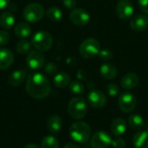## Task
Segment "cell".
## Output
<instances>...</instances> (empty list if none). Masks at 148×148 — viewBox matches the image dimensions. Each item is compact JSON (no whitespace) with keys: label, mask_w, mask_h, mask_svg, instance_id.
Instances as JSON below:
<instances>
[{"label":"cell","mask_w":148,"mask_h":148,"mask_svg":"<svg viewBox=\"0 0 148 148\" xmlns=\"http://www.w3.org/2000/svg\"><path fill=\"white\" fill-rule=\"evenodd\" d=\"M27 94L34 99H44L50 92V83L48 78L41 73H32L27 78Z\"/></svg>","instance_id":"1"},{"label":"cell","mask_w":148,"mask_h":148,"mask_svg":"<svg viewBox=\"0 0 148 148\" xmlns=\"http://www.w3.org/2000/svg\"><path fill=\"white\" fill-rule=\"evenodd\" d=\"M70 138L79 144L87 143L91 136V129L88 124L84 121H76L69 128Z\"/></svg>","instance_id":"2"},{"label":"cell","mask_w":148,"mask_h":148,"mask_svg":"<svg viewBox=\"0 0 148 148\" xmlns=\"http://www.w3.org/2000/svg\"><path fill=\"white\" fill-rule=\"evenodd\" d=\"M68 112L70 117L75 120H81L86 116L88 112V104L84 98L75 97L68 104Z\"/></svg>","instance_id":"3"},{"label":"cell","mask_w":148,"mask_h":148,"mask_svg":"<svg viewBox=\"0 0 148 148\" xmlns=\"http://www.w3.org/2000/svg\"><path fill=\"white\" fill-rule=\"evenodd\" d=\"M31 44L38 51H48L51 49L53 44L52 36L47 31H37L31 38Z\"/></svg>","instance_id":"4"},{"label":"cell","mask_w":148,"mask_h":148,"mask_svg":"<svg viewBox=\"0 0 148 148\" xmlns=\"http://www.w3.org/2000/svg\"><path fill=\"white\" fill-rule=\"evenodd\" d=\"M101 50V46L99 42L95 38H87L85 39L79 47L80 55L85 59H91L98 56Z\"/></svg>","instance_id":"5"},{"label":"cell","mask_w":148,"mask_h":148,"mask_svg":"<svg viewBox=\"0 0 148 148\" xmlns=\"http://www.w3.org/2000/svg\"><path fill=\"white\" fill-rule=\"evenodd\" d=\"M44 15L43 6L37 3H31L25 6L23 11V16L29 23H36L40 21Z\"/></svg>","instance_id":"6"},{"label":"cell","mask_w":148,"mask_h":148,"mask_svg":"<svg viewBox=\"0 0 148 148\" xmlns=\"http://www.w3.org/2000/svg\"><path fill=\"white\" fill-rule=\"evenodd\" d=\"M120 109L124 113H131L134 110L137 105L136 97L130 92L122 93L119 96L118 101Z\"/></svg>","instance_id":"7"},{"label":"cell","mask_w":148,"mask_h":148,"mask_svg":"<svg viewBox=\"0 0 148 148\" xmlns=\"http://www.w3.org/2000/svg\"><path fill=\"white\" fill-rule=\"evenodd\" d=\"M112 143L110 135L104 132L99 131L90 138V146L92 148H108Z\"/></svg>","instance_id":"8"},{"label":"cell","mask_w":148,"mask_h":148,"mask_svg":"<svg viewBox=\"0 0 148 148\" xmlns=\"http://www.w3.org/2000/svg\"><path fill=\"white\" fill-rule=\"evenodd\" d=\"M45 58L41 51L34 50L28 54L26 57V63L32 70H39L44 66Z\"/></svg>","instance_id":"9"},{"label":"cell","mask_w":148,"mask_h":148,"mask_svg":"<svg viewBox=\"0 0 148 148\" xmlns=\"http://www.w3.org/2000/svg\"><path fill=\"white\" fill-rule=\"evenodd\" d=\"M134 9L133 3L128 0H121L116 6V14L121 20H128L132 17Z\"/></svg>","instance_id":"10"},{"label":"cell","mask_w":148,"mask_h":148,"mask_svg":"<svg viewBox=\"0 0 148 148\" xmlns=\"http://www.w3.org/2000/svg\"><path fill=\"white\" fill-rule=\"evenodd\" d=\"M70 21L77 26H85L90 20V16L88 11L83 9H74L69 15Z\"/></svg>","instance_id":"11"},{"label":"cell","mask_w":148,"mask_h":148,"mask_svg":"<svg viewBox=\"0 0 148 148\" xmlns=\"http://www.w3.org/2000/svg\"><path fill=\"white\" fill-rule=\"evenodd\" d=\"M88 101L89 105L94 108H101L107 103V98L103 92L93 89L88 95Z\"/></svg>","instance_id":"12"},{"label":"cell","mask_w":148,"mask_h":148,"mask_svg":"<svg viewBox=\"0 0 148 148\" xmlns=\"http://www.w3.org/2000/svg\"><path fill=\"white\" fill-rule=\"evenodd\" d=\"M13 52L6 48L0 49V70H4L10 68L14 62Z\"/></svg>","instance_id":"13"},{"label":"cell","mask_w":148,"mask_h":148,"mask_svg":"<svg viewBox=\"0 0 148 148\" xmlns=\"http://www.w3.org/2000/svg\"><path fill=\"white\" fill-rule=\"evenodd\" d=\"M130 26L135 31L146 30L148 27V17L146 15L138 14L131 19Z\"/></svg>","instance_id":"14"},{"label":"cell","mask_w":148,"mask_h":148,"mask_svg":"<svg viewBox=\"0 0 148 148\" xmlns=\"http://www.w3.org/2000/svg\"><path fill=\"white\" fill-rule=\"evenodd\" d=\"M138 83H139V77L134 73H128L125 75L121 80V85L126 90H131L136 88Z\"/></svg>","instance_id":"15"},{"label":"cell","mask_w":148,"mask_h":148,"mask_svg":"<svg viewBox=\"0 0 148 148\" xmlns=\"http://www.w3.org/2000/svg\"><path fill=\"white\" fill-rule=\"evenodd\" d=\"M111 133L115 137H120L123 134H125L127 130V122L122 118H118L114 120L110 126Z\"/></svg>","instance_id":"16"},{"label":"cell","mask_w":148,"mask_h":148,"mask_svg":"<svg viewBox=\"0 0 148 148\" xmlns=\"http://www.w3.org/2000/svg\"><path fill=\"white\" fill-rule=\"evenodd\" d=\"M27 73L24 70H16L9 75L8 83L11 87H18L24 82Z\"/></svg>","instance_id":"17"},{"label":"cell","mask_w":148,"mask_h":148,"mask_svg":"<svg viewBox=\"0 0 148 148\" xmlns=\"http://www.w3.org/2000/svg\"><path fill=\"white\" fill-rule=\"evenodd\" d=\"M101 75L107 80H113L117 76V69L110 63H103L100 68Z\"/></svg>","instance_id":"18"},{"label":"cell","mask_w":148,"mask_h":148,"mask_svg":"<svg viewBox=\"0 0 148 148\" xmlns=\"http://www.w3.org/2000/svg\"><path fill=\"white\" fill-rule=\"evenodd\" d=\"M133 144L135 148H148V132L140 131L133 138Z\"/></svg>","instance_id":"19"},{"label":"cell","mask_w":148,"mask_h":148,"mask_svg":"<svg viewBox=\"0 0 148 148\" xmlns=\"http://www.w3.org/2000/svg\"><path fill=\"white\" fill-rule=\"evenodd\" d=\"M14 32L15 35L19 38H27L31 34V28L27 23L21 22L15 26Z\"/></svg>","instance_id":"20"},{"label":"cell","mask_w":148,"mask_h":148,"mask_svg":"<svg viewBox=\"0 0 148 148\" xmlns=\"http://www.w3.org/2000/svg\"><path fill=\"white\" fill-rule=\"evenodd\" d=\"M53 82L56 87H57L59 88H64L68 87L69 85V83L71 82L70 76L65 72H60L54 76Z\"/></svg>","instance_id":"21"},{"label":"cell","mask_w":148,"mask_h":148,"mask_svg":"<svg viewBox=\"0 0 148 148\" xmlns=\"http://www.w3.org/2000/svg\"><path fill=\"white\" fill-rule=\"evenodd\" d=\"M62 127V121L60 116L54 114L47 121V127L51 133H57Z\"/></svg>","instance_id":"22"},{"label":"cell","mask_w":148,"mask_h":148,"mask_svg":"<svg viewBox=\"0 0 148 148\" xmlns=\"http://www.w3.org/2000/svg\"><path fill=\"white\" fill-rule=\"evenodd\" d=\"M14 24H15V16L11 12L6 11V12H3V14H1L0 25L3 29H10L14 26Z\"/></svg>","instance_id":"23"},{"label":"cell","mask_w":148,"mask_h":148,"mask_svg":"<svg viewBox=\"0 0 148 148\" xmlns=\"http://www.w3.org/2000/svg\"><path fill=\"white\" fill-rule=\"evenodd\" d=\"M128 125L133 129L135 130L141 129L145 125L144 119L139 114H133L128 118Z\"/></svg>","instance_id":"24"},{"label":"cell","mask_w":148,"mask_h":148,"mask_svg":"<svg viewBox=\"0 0 148 148\" xmlns=\"http://www.w3.org/2000/svg\"><path fill=\"white\" fill-rule=\"evenodd\" d=\"M47 17L54 22H58L62 18V11L56 6L49 7L46 11Z\"/></svg>","instance_id":"25"},{"label":"cell","mask_w":148,"mask_h":148,"mask_svg":"<svg viewBox=\"0 0 148 148\" xmlns=\"http://www.w3.org/2000/svg\"><path fill=\"white\" fill-rule=\"evenodd\" d=\"M41 148H59V142L54 136L48 135L42 139L41 142Z\"/></svg>","instance_id":"26"},{"label":"cell","mask_w":148,"mask_h":148,"mask_svg":"<svg viewBox=\"0 0 148 148\" xmlns=\"http://www.w3.org/2000/svg\"><path fill=\"white\" fill-rule=\"evenodd\" d=\"M69 86L70 91L75 95L81 96V95H84V93H85V87L79 81H73L69 83Z\"/></svg>","instance_id":"27"},{"label":"cell","mask_w":148,"mask_h":148,"mask_svg":"<svg viewBox=\"0 0 148 148\" xmlns=\"http://www.w3.org/2000/svg\"><path fill=\"white\" fill-rule=\"evenodd\" d=\"M30 49H31V44L29 42L26 40H22L18 42L16 44V50L19 54L22 55H26L27 53H29Z\"/></svg>","instance_id":"28"},{"label":"cell","mask_w":148,"mask_h":148,"mask_svg":"<svg viewBox=\"0 0 148 148\" xmlns=\"http://www.w3.org/2000/svg\"><path fill=\"white\" fill-rule=\"evenodd\" d=\"M100 59L103 62H109L114 57L113 52L108 49H101L98 54Z\"/></svg>","instance_id":"29"},{"label":"cell","mask_w":148,"mask_h":148,"mask_svg":"<svg viewBox=\"0 0 148 148\" xmlns=\"http://www.w3.org/2000/svg\"><path fill=\"white\" fill-rule=\"evenodd\" d=\"M107 92L110 96L114 97L120 94V88L118 85H116L114 83H110L107 87Z\"/></svg>","instance_id":"30"},{"label":"cell","mask_w":148,"mask_h":148,"mask_svg":"<svg viewBox=\"0 0 148 148\" xmlns=\"http://www.w3.org/2000/svg\"><path fill=\"white\" fill-rule=\"evenodd\" d=\"M44 71L49 75H56V73H57V67H56V65L55 63L49 62L44 67Z\"/></svg>","instance_id":"31"},{"label":"cell","mask_w":148,"mask_h":148,"mask_svg":"<svg viewBox=\"0 0 148 148\" xmlns=\"http://www.w3.org/2000/svg\"><path fill=\"white\" fill-rule=\"evenodd\" d=\"M10 39V34L6 30H0V46L6 45Z\"/></svg>","instance_id":"32"},{"label":"cell","mask_w":148,"mask_h":148,"mask_svg":"<svg viewBox=\"0 0 148 148\" xmlns=\"http://www.w3.org/2000/svg\"><path fill=\"white\" fill-rule=\"evenodd\" d=\"M111 145L114 148H125L126 147V142L122 138H115L114 140H112Z\"/></svg>","instance_id":"33"},{"label":"cell","mask_w":148,"mask_h":148,"mask_svg":"<svg viewBox=\"0 0 148 148\" xmlns=\"http://www.w3.org/2000/svg\"><path fill=\"white\" fill-rule=\"evenodd\" d=\"M138 4L141 11L148 14V0H138Z\"/></svg>","instance_id":"34"},{"label":"cell","mask_w":148,"mask_h":148,"mask_svg":"<svg viewBox=\"0 0 148 148\" xmlns=\"http://www.w3.org/2000/svg\"><path fill=\"white\" fill-rule=\"evenodd\" d=\"M62 3L67 9L74 10L76 6V0H62Z\"/></svg>","instance_id":"35"},{"label":"cell","mask_w":148,"mask_h":148,"mask_svg":"<svg viewBox=\"0 0 148 148\" xmlns=\"http://www.w3.org/2000/svg\"><path fill=\"white\" fill-rule=\"evenodd\" d=\"M77 77H78L80 80L84 81V80L87 79V75H86V73H85L83 70H80V71L78 72V74H77Z\"/></svg>","instance_id":"36"},{"label":"cell","mask_w":148,"mask_h":148,"mask_svg":"<svg viewBox=\"0 0 148 148\" xmlns=\"http://www.w3.org/2000/svg\"><path fill=\"white\" fill-rule=\"evenodd\" d=\"M10 0H0V10H3L4 8H6L9 3H10Z\"/></svg>","instance_id":"37"},{"label":"cell","mask_w":148,"mask_h":148,"mask_svg":"<svg viewBox=\"0 0 148 148\" xmlns=\"http://www.w3.org/2000/svg\"><path fill=\"white\" fill-rule=\"evenodd\" d=\"M63 148H80L78 146H76L75 144H73V143H69L67 145L64 146Z\"/></svg>","instance_id":"38"},{"label":"cell","mask_w":148,"mask_h":148,"mask_svg":"<svg viewBox=\"0 0 148 148\" xmlns=\"http://www.w3.org/2000/svg\"><path fill=\"white\" fill-rule=\"evenodd\" d=\"M94 87H95V84H94L93 82H88V88L90 89V91L94 89Z\"/></svg>","instance_id":"39"},{"label":"cell","mask_w":148,"mask_h":148,"mask_svg":"<svg viewBox=\"0 0 148 148\" xmlns=\"http://www.w3.org/2000/svg\"><path fill=\"white\" fill-rule=\"evenodd\" d=\"M23 148H40L37 145H36V144H29V145H27V146H25Z\"/></svg>","instance_id":"40"},{"label":"cell","mask_w":148,"mask_h":148,"mask_svg":"<svg viewBox=\"0 0 148 148\" xmlns=\"http://www.w3.org/2000/svg\"><path fill=\"white\" fill-rule=\"evenodd\" d=\"M145 127H146V129H147V131L148 132V121H147V123L145 124Z\"/></svg>","instance_id":"41"}]
</instances>
